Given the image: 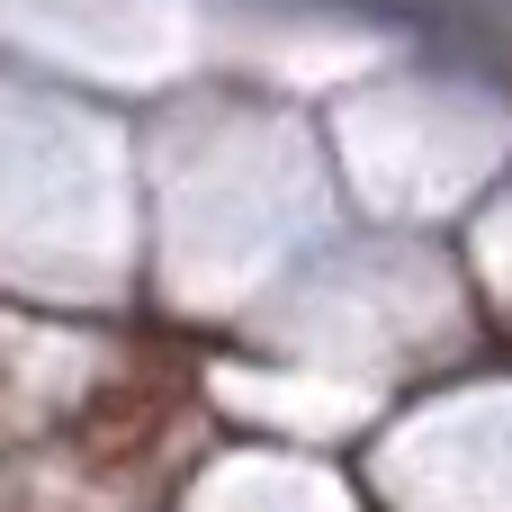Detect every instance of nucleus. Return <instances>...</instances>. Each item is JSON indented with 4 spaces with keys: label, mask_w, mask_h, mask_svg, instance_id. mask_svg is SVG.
I'll return each instance as SVG.
<instances>
[{
    "label": "nucleus",
    "mask_w": 512,
    "mask_h": 512,
    "mask_svg": "<svg viewBox=\"0 0 512 512\" xmlns=\"http://www.w3.org/2000/svg\"><path fill=\"white\" fill-rule=\"evenodd\" d=\"M162 423H171V387H162V378H117V387L90 396L81 450H90L99 468H135V459L162 441Z\"/></svg>",
    "instance_id": "nucleus-1"
}]
</instances>
